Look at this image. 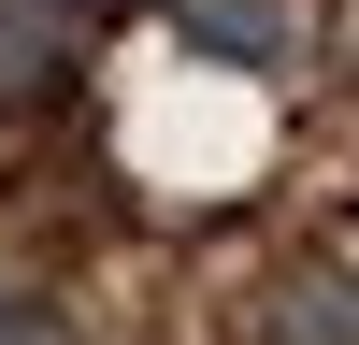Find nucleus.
Wrapping results in <instances>:
<instances>
[{
    "mask_svg": "<svg viewBox=\"0 0 359 345\" xmlns=\"http://www.w3.org/2000/svg\"><path fill=\"white\" fill-rule=\"evenodd\" d=\"M273 345H359V288H345V273H302L287 316H273Z\"/></svg>",
    "mask_w": 359,
    "mask_h": 345,
    "instance_id": "3",
    "label": "nucleus"
},
{
    "mask_svg": "<svg viewBox=\"0 0 359 345\" xmlns=\"http://www.w3.org/2000/svg\"><path fill=\"white\" fill-rule=\"evenodd\" d=\"M0 345H72V316H57V302H29V288H0Z\"/></svg>",
    "mask_w": 359,
    "mask_h": 345,
    "instance_id": "4",
    "label": "nucleus"
},
{
    "mask_svg": "<svg viewBox=\"0 0 359 345\" xmlns=\"http://www.w3.org/2000/svg\"><path fill=\"white\" fill-rule=\"evenodd\" d=\"M172 29L201 58H230V72H273L287 58V0H172Z\"/></svg>",
    "mask_w": 359,
    "mask_h": 345,
    "instance_id": "2",
    "label": "nucleus"
},
{
    "mask_svg": "<svg viewBox=\"0 0 359 345\" xmlns=\"http://www.w3.org/2000/svg\"><path fill=\"white\" fill-rule=\"evenodd\" d=\"M72 58H86V0H0V101H57Z\"/></svg>",
    "mask_w": 359,
    "mask_h": 345,
    "instance_id": "1",
    "label": "nucleus"
}]
</instances>
